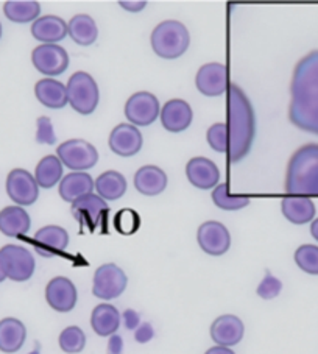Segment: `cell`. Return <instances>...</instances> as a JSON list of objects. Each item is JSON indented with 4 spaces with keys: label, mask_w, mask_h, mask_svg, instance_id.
<instances>
[{
    "label": "cell",
    "mask_w": 318,
    "mask_h": 354,
    "mask_svg": "<svg viewBox=\"0 0 318 354\" xmlns=\"http://www.w3.org/2000/svg\"><path fill=\"white\" fill-rule=\"evenodd\" d=\"M289 120L301 131L318 136V50L306 55L293 69Z\"/></svg>",
    "instance_id": "6da1fadb"
},
{
    "label": "cell",
    "mask_w": 318,
    "mask_h": 354,
    "mask_svg": "<svg viewBox=\"0 0 318 354\" xmlns=\"http://www.w3.org/2000/svg\"><path fill=\"white\" fill-rule=\"evenodd\" d=\"M226 127H228V160L238 162L252 150L256 136V115L252 102L236 83L226 93Z\"/></svg>",
    "instance_id": "7a4b0ae2"
},
{
    "label": "cell",
    "mask_w": 318,
    "mask_h": 354,
    "mask_svg": "<svg viewBox=\"0 0 318 354\" xmlns=\"http://www.w3.org/2000/svg\"><path fill=\"white\" fill-rule=\"evenodd\" d=\"M284 189L290 195L318 197V144H306L292 155Z\"/></svg>",
    "instance_id": "3957f363"
},
{
    "label": "cell",
    "mask_w": 318,
    "mask_h": 354,
    "mask_svg": "<svg viewBox=\"0 0 318 354\" xmlns=\"http://www.w3.org/2000/svg\"><path fill=\"white\" fill-rule=\"evenodd\" d=\"M151 47L159 58L176 59L185 55L191 44V36L180 21H164L151 33Z\"/></svg>",
    "instance_id": "277c9868"
},
{
    "label": "cell",
    "mask_w": 318,
    "mask_h": 354,
    "mask_svg": "<svg viewBox=\"0 0 318 354\" xmlns=\"http://www.w3.org/2000/svg\"><path fill=\"white\" fill-rule=\"evenodd\" d=\"M67 99L80 114H93L100 100L99 86L88 72H75L67 82Z\"/></svg>",
    "instance_id": "5b68a950"
},
{
    "label": "cell",
    "mask_w": 318,
    "mask_h": 354,
    "mask_svg": "<svg viewBox=\"0 0 318 354\" xmlns=\"http://www.w3.org/2000/svg\"><path fill=\"white\" fill-rule=\"evenodd\" d=\"M57 155L59 161L71 170L84 172V170L93 169L99 161V153L93 144L83 139H71L66 140L57 149Z\"/></svg>",
    "instance_id": "8992f818"
},
{
    "label": "cell",
    "mask_w": 318,
    "mask_h": 354,
    "mask_svg": "<svg viewBox=\"0 0 318 354\" xmlns=\"http://www.w3.org/2000/svg\"><path fill=\"white\" fill-rule=\"evenodd\" d=\"M128 278L125 272L115 264H103L94 273L93 294L100 300H114L127 289Z\"/></svg>",
    "instance_id": "52a82bcc"
},
{
    "label": "cell",
    "mask_w": 318,
    "mask_h": 354,
    "mask_svg": "<svg viewBox=\"0 0 318 354\" xmlns=\"http://www.w3.org/2000/svg\"><path fill=\"white\" fill-rule=\"evenodd\" d=\"M0 256L3 261V268L7 278L16 283H24L33 277L35 273V258L26 247L21 245H5L0 248Z\"/></svg>",
    "instance_id": "ba28073f"
},
{
    "label": "cell",
    "mask_w": 318,
    "mask_h": 354,
    "mask_svg": "<svg viewBox=\"0 0 318 354\" xmlns=\"http://www.w3.org/2000/svg\"><path fill=\"white\" fill-rule=\"evenodd\" d=\"M108 203L95 194L84 195L72 203V214L82 225V228L95 231L108 217Z\"/></svg>",
    "instance_id": "9c48e42d"
},
{
    "label": "cell",
    "mask_w": 318,
    "mask_h": 354,
    "mask_svg": "<svg viewBox=\"0 0 318 354\" xmlns=\"http://www.w3.org/2000/svg\"><path fill=\"white\" fill-rule=\"evenodd\" d=\"M32 63L41 74L55 77L64 74L69 67V55L58 44H42L32 52Z\"/></svg>",
    "instance_id": "30bf717a"
},
{
    "label": "cell",
    "mask_w": 318,
    "mask_h": 354,
    "mask_svg": "<svg viewBox=\"0 0 318 354\" xmlns=\"http://www.w3.org/2000/svg\"><path fill=\"white\" fill-rule=\"evenodd\" d=\"M125 115L134 127L150 125L159 115V100L151 93L140 91L127 100Z\"/></svg>",
    "instance_id": "8fae6325"
},
{
    "label": "cell",
    "mask_w": 318,
    "mask_h": 354,
    "mask_svg": "<svg viewBox=\"0 0 318 354\" xmlns=\"http://www.w3.org/2000/svg\"><path fill=\"white\" fill-rule=\"evenodd\" d=\"M195 86L206 97H218L228 93V67L220 63H207L201 66L195 77Z\"/></svg>",
    "instance_id": "7c38bea8"
},
{
    "label": "cell",
    "mask_w": 318,
    "mask_h": 354,
    "mask_svg": "<svg viewBox=\"0 0 318 354\" xmlns=\"http://www.w3.org/2000/svg\"><path fill=\"white\" fill-rule=\"evenodd\" d=\"M7 194L17 206H30L38 200L39 186L28 170L15 169L7 176Z\"/></svg>",
    "instance_id": "4fadbf2b"
},
{
    "label": "cell",
    "mask_w": 318,
    "mask_h": 354,
    "mask_svg": "<svg viewBox=\"0 0 318 354\" xmlns=\"http://www.w3.org/2000/svg\"><path fill=\"white\" fill-rule=\"evenodd\" d=\"M200 248L209 256H222L231 247V236L223 223L209 221L200 225L197 231Z\"/></svg>",
    "instance_id": "5bb4252c"
},
{
    "label": "cell",
    "mask_w": 318,
    "mask_h": 354,
    "mask_svg": "<svg viewBox=\"0 0 318 354\" xmlns=\"http://www.w3.org/2000/svg\"><path fill=\"white\" fill-rule=\"evenodd\" d=\"M77 288L69 278L57 277L48 281L46 288V300L57 313H71L77 304Z\"/></svg>",
    "instance_id": "9a60e30c"
},
{
    "label": "cell",
    "mask_w": 318,
    "mask_h": 354,
    "mask_svg": "<svg viewBox=\"0 0 318 354\" xmlns=\"http://www.w3.org/2000/svg\"><path fill=\"white\" fill-rule=\"evenodd\" d=\"M69 245V234L58 225H47L38 230L33 237V247L44 258H53L63 253Z\"/></svg>",
    "instance_id": "2e32d148"
},
{
    "label": "cell",
    "mask_w": 318,
    "mask_h": 354,
    "mask_svg": "<svg viewBox=\"0 0 318 354\" xmlns=\"http://www.w3.org/2000/svg\"><path fill=\"white\" fill-rule=\"evenodd\" d=\"M109 149L122 158H130L142 149V134L131 124H120L109 134Z\"/></svg>",
    "instance_id": "e0dca14e"
},
{
    "label": "cell",
    "mask_w": 318,
    "mask_h": 354,
    "mask_svg": "<svg viewBox=\"0 0 318 354\" xmlns=\"http://www.w3.org/2000/svg\"><path fill=\"white\" fill-rule=\"evenodd\" d=\"M245 326L242 320L232 314L220 315L211 325V339L218 346H234L243 339Z\"/></svg>",
    "instance_id": "ac0fdd59"
},
{
    "label": "cell",
    "mask_w": 318,
    "mask_h": 354,
    "mask_svg": "<svg viewBox=\"0 0 318 354\" xmlns=\"http://www.w3.org/2000/svg\"><path fill=\"white\" fill-rule=\"evenodd\" d=\"M186 175L187 180L192 186L197 189H211L217 187L220 181V172L218 167L211 160L203 156L192 158L186 166Z\"/></svg>",
    "instance_id": "d6986e66"
},
{
    "label": "cell",
    "mask_w": 318,
    "mask_h": 354,
    "mask_svg": "<svg viewBox=\"0 0 318 354\" xmlns=\"http://www.w3.org/2000/svg\"><path fill=\"white\" fill-rule=\"evenodd\" d=\"M192 108L181 99L169 100L161 108V124L170 133L185 131L192 124Z\"/></svg>",
    "instance_id": "ffe728a7"
},
{
    "label": "cell",
    "mask_w": 318,
    "mask_h": 354,
    "mask_svg": "<svg viewBox=\"0 0 318 354\" xmlns=\"http://www.w3.org/2000/svg\"><path fill=\"white\" fill-rule=\"evenodd\" d=\"M134 187L147 197H155L167 187V175L158 166H144L134 175Z\"/></svg>",
    "instance_id": "44dd1931"
},
{
    "label": "cell",
    "mask_w": 318,
    "mask_h": 354,
    "mask_svg": "<svg viewBox=\"0 0 318 354\" xmlns=\"http://www.w3.org/2000/svg\"><path fill=\"white\" fill-rule=\"evenodd\" d=\"M27 329L21 320L15 317H7L0 320V351L13 354L17 353L26 344Z\"/></svg>",
    "instance_id": "7402d4cb"
},
{
    "label": "cell",
    "mask_w": 318,
    "mask_h": 354,
    "mask_svg": "<svg viewBox=\"0 0 318 354\" xmlns=\"http://www.w3.org/2000/svg\"><path fill=\"white\" fill-rule=\"evenodd\" d=\"M30 221L28 212L22 206H7L0 211V233L8 237H22L28 233Z\"/></svg>",
    "instance_id": "603a6c76"
},
{
    "label": "cell",
    "mask_w": 318,
    "mask_h": 354,
    "mask_svg": "<svg viewBox=\"0 0 318 354\" xmlns=\"http://www.w3.org/2000/svg\"><path fill=\"white\" fill-rule=\"evenodd\" d=\"M94 187V180L89 174L72 172L59 181V197L64 201L73 203V201L84 197V195L93 194Z\"/></svg>",
    "instance_id": "cb8c5ba5"
},
{
    "label": "cell",
    "mask_w": 318,
    "mask_h": 354,
    "mask_svg": "<svg viewBox=\"0 0 318 354\" xmlns=\"http://www.w3.org/2000/svg\"><path fill=\"white\" fill-rule=\"evenodd\" d=\"M32 35L44 44H57L67 36V24L58 16L39 17L33 22Z\"/></svg>",
    "instance_id": "d4e9b609"
},
{
    "label": "cell",
    "mask_w": 318,
    "mask_h": 354,
    "mask_svg": "<svg viewBox=\"0 0 318 354\" xmlns=\"http://www.w3.org/2000/svg\"><path fill=\"white\" fill-rule=\"evenodd\" d=\"M122 317L118 309L113 304L102 303L95 306L91 315V326H93L94 333H97L102 337H109L114 335L120 328Z\"/></svg>",
    "instance_id": "484cf974"
},
{
    "label": "cell",
    "mask_w": 318,
    "mask_h": 354,
    "mask_svg": "<svg viewBox=\"0 0 318 354\" xmlns=\"http://www.w3.org/2000/svg\"><path fill=\"white\" fill-rule=\"evenodd\" d=\"M35 94L42 105L50 109H61L69 103L67 88L53 78H44L36 83Z\"/></svg>",
    "instance_id": "4316f807"
},
{
    "label": "cell",
    "mask_w": 318,
    "mask_h": 354,
    "mask_svg": "<svg viewBox=\"0 0 318 354\" xmlns=\"http://www.w3.org/2000/svg\"><path fill=\"white\" fill-rule=\"evenodd\" d=\"M281 211L290 223L304 225L314 221L315 205L308 197H286L281 201Z\"/></svg>",
    "instance_id": "83f0119b"
},
{
    "label": "cell",
    "mask_w": 318,
    "mask_h": 354,
    "mask_svg": "<svg viewBox=\"0 0 318 354\" xmlns=\"http://www.w3.org/2000/svg\"><path fill=\"white\" fill-rule=\"evenodd\" d=\"M67 35L72 41H75L78 46L88 47L93 46L99 36V28L93 17L88 15H77L67 24Z\"/></svg>",
    "instance_id": "f1b7e54d"
},
{
    "label": "cell",
    "mask_w": 318,
    "mask_h": 354,
    "mask_svg": "<svg viewBox=\"0 0 318 354\" xmlns=\"http://www.w3.org/2000/svg\"><path fill=\"white\" fill-rule=\"evenodd\" d=\"M94 185L99 197H102L105 201L119 200L122 195L127 192L125 176L115 172V170H106V172H103L100 176H97Z\"/></svg>",
    "instance_id": "f546056e"
},
{
    "label": "cell",
    "mask_w": 318,
    "mask_h": 354,
    "mask_svg": "<svg viewBox=\"0 0 318 354\" xmlns=\"http://www.w3.org/2000/svg\"><path fill=\"white\" fill-rule=\"evenodd\" d=\"M3 13L11 22H35L36 19H39L41 5L35 0H8L3 5Z\"/></svg>",
    "instance_id": "4dcf8cb0"
},
{
    "label": "cell",
    "mask_w": 318,
    "mask_h": 354,
    "mask_svg": "<svg viewBox=\"0 0 318 354\" xmlns=\"http://www.w3.org/2000/svg\"><path fill=\"white\" fill-rule=\"evenodd\" d=\"M61 176H63V162L59 161L58 156L53 155L42 158L35 170L36 183L44 189L53 187L57 183H59Z\"/></svg>",
    "instance_id": "1f68e13d"
},
{
    "label": "cell",
    "mask_w": 318,
    "mask_h": 354,
    "mask_svg": "<svg viewBox=\"0 0 318 354\" xmlns=\"http://www.w3.org/2000/svg\"><path fill=\"white\" fill-rule=\"evenodd\" d=\"M212 201L220 209L238 211L250 205V197L247 195H231L228 183H222L212 191Z\"/></svg>",
    "instance_id": "d6a6232c"
},
{
    "label": "cell",
    "mask_w": 318,
    "mask_h": 354,
    "mask_svg": "<svg viewBox=\"0 0 318 354\" xmlns=\"http://www.w3.org/2000/svg\"><path fill=\"white\" fill-rule=\"evenodd\" d=\"M59 348L67 354H77L82 353L86 346V335H84L83 329L78 326H67L59 334Z\"/></svg>",
    "instance_id": "836d02e7"
},
{
    "label": "cell",
    "mask_w": 318,
    "mask_h": 354,
    "mask_svg": "<svg viewBox=\"0 0 318 354\" xmlns=\"http://www.w3.org/2000/svg\"><path fill=\"white\" fill-rule=\"evenodd\" d=\"M295 262L303 272L309 274H318V247L306 243L297 248Z\"/></svg>",
    "instance_id": "e575fe53"
},
{
    "label": "cell",
    "mask_w": 318,
    "mask_h": 354,
    "mask_svg": "<svg viewBox=\"0 0 318 354\" xmlns=\"http://www.w3.org/2000/svg\"><path fill=\"white\" fill-rule=\"evenodd\" d=\"M206 139L212 150L220 151V153H228V127L223 122L222 124H214L212 127H209V130L206 133Z\"/></svg>",
    "instance_id": "d590c367"
},
{
    "label": "cell",
    "mask_w": 318,
    "mask_h": 354,
    "mask_svg": "<svg viewBox=\"0 0 318 354\" xmlns=\"http://www.w3.org/2000/svg\"><path fill=\"white\" fill-rule=\"evenodd\" d=\"M139 214L133 209H122L115 214L114 225L120 234H133L139 228Z\"/></svg>",
    "instance_id": "8d00e7d4"
},
{
    "label": "cell",
    "mask_w": 318,
    "mask_h": 354,
    "mask_svg": "<svg viewBox=\"0 0 318 354\" xmlns=\"http://www.w3.org/2000/svg\"><path fill=\"white\" fill-rule=\"evenodd\" d=\"M281 290H283V283L277 277H273L270 272H267L265 278L261 281L256 292L264 300H273V298H277L281 294Z\"/></svg>",
    "instance_id": "74e56055"
},
{
    "label": "cell",
    "mask_w": 318,
    "mask_h": 354,
    "mask_svg": "<svg viewBox=\"0 0 318 354\" xmlns=\"http://www.w3.org/2000/svg\"><path fill=\"white\" fill-rule=\"evenodd\" d=\"M36 142L39 144H47L52 145L57 142V136H55L53 131V125L52 122L46 115L38 119V131H36Z\"/></svg>",
    "instance_id": "f35d334b"
},
{
    "label": "cell",
    "mask_w": 318,
    "mask_h": 354,
    "mask_svg": "<svg viewBox=\"0 0 318 354\" xmlns=\"http://www.w3.org/2000/svg\"><path fill=\"white\" fill-rule=\"evenodd\" d=\"M153 334H155V333H153V328H151L150 323H144V325H140L136 329V334H134V337H136L139 344H147V342L151 340Z\"/></svg>",
    "instance_id": "ab89813d"
},
{
    "label": "cell",
    "mask_w": 318,
    "mask_h": 354,
    "mask_svg": "<svg viewBox=\"0 0 318 354\" xmlns=\"http://www.w3.org/2000/svg\"><path fill=\"white\" fill-rule=\"evenodd\" d=\"M124 351V342H122L120 335H111L108 344V354H122Z\"/></svg>",
    "instance_id": "60d3db41"
},
{
    "label": "cell",
    "mask_w": 318,
    "mask_h": 354,
    "mask_svg": "<svg viewBox=\"0 0 318 354\" xmlns=\"http://www.w3.org/2000/svg\"><path fill=\"white\" fill-rule=\"evenodd\" d=\"M124 323L128 329H134L139 325V315L134 313V310L128 309L124 313Z\"/></svg>",
    "instance_id": "b9f144b4"
},
{
    "label": "cell",
    "mask_w": 318,
    "mask_h": 354,
    "mask_svg": "<svg viewBox=\"0 0 318 354\" xmlns=\"http://www.w3.org/2000/svg\"><path fill=\"white\" fill-rule=\"evenodd\" d=\"M119 5L128 11H140L147 7V2H144V0H140V2H128V0H124V2H119Z\"/></svg>",
    "instance_id": "7bdbcfd3"
},
{
    "label": "cell",
    "mask_w": 318,
    "mask_h": 354,
    "mask_svg": "<svg viewBox=\"0 0 318 354\" xmlns=\"http://www.w3.org/2000/svg\"><path fill=\"white\" fill-rule=\"evenodd\" d=\"M205 354H236V353L232 351L231 348H226V346H218V345H216V346L209 348V350H207Z\"/></svg>",
    "instance_id": "ee69618b"
},
{
    "label": "cell",
    "mask_w": 318,
    "mask_h": 354,
    "mask_svg": "<svg viewBox=\"0 0 318 354\" xmlns=\"http://www.w3.org/2000/svg\"><path fill=\"white\" fill-rule=\"evenodd\" d=\"M310 234L314 239L318 242V218H315V221H312V225H310Z\"/></svg>",
    "instance_id": "f6af8a7d"
},
{
    "label": "cell",
    "mask_w": 318,
    "mask_h": 354,
    "mask_svg": "<svg viewBox=\"0 0 318 354\" xmlns=\"http://www.w3.org/2000/svg\"><path fill=\"white\" fill-rule=\"evenodd\" d=\"M5 279H7V273H5L3 261H2V256H0V283H3Z\"/></svg>",
    "instance_id": "bcb514c9"
},
{
    "label": "cell",
    "mask_w": 318,
    "mask_h": 354,
    "mask_svg": "<svg viewBox=\"0 0 318 354\" xmlns=\"http://www.w3.org/2000/svg\"><path fill=\"white\" fill-rule=\"evenodd\" d=\"M28 354H39V351H38V350H35V351H32V353H28Z\"/></svg>",
    "instance_id": "7dc6e473"
},
{
    "label": "cell",
    "mask_w": 318,
    "mask_h": 354,
    "mask_svg": "<svg viewBox=\"0 0 318 354\" xmlns=\"http://www.w3.org/2000/svg\"><path fill=\"white\" fill-rule=\"evenodd\" d=\"M0 38H2V24H0Z\"/></svg>",
    "instance_id": "c3c4849f"
}]
</instances>
